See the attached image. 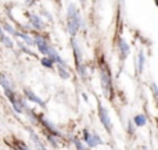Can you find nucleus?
I'll return each mask as SVG.
<instances>
[{
	"label": "nucleus",
	"instance_id": "2eb2a0df",
	"mask_svg": "<svg viewBox=\"0 0 158 150\" xmlns=\"http://www.w3.org/2000/svg\"><path fill=\"white\" fill-rule=\"evenodd\" d=\"M143 64H144V56H143V53H140L139 54V72L143 71Z\"/></svg>",
	"mask_w": 158,
	"mask_h": 150
},
{
	"label": "nucleus",
	"instance_id": "423d86ee",
	"mask_svg": "<svg viewBox=\"0 0 158 150\" xmlns=\"http://www.w3.org/2000/svg\"><path fill=\"white\" fill-rule=\"evenodd\" d=\"M101 85H103L104 92L107 93V96L110 95V88H111V82H110V75L106 70L101 71Z\"/></svg>",
	"mask_w": 158,
	"mask_h": 150
},
{
	"label": "nucleus",
	"instance_id": "7ed1b4c3",
	"mask_svg": "<svg viewBox=\"0 0 158 150\" xmlns=\"http://www.w3.org/2000/svg\"><path fill=\"white\" fill-rule=\"evenodd\" d=\"M83 134H85V140H86V143L90 148H94V146L101 143V139L98 138L97 134H90V132H87V131H85Z\"/></svg>",
	"mask_w": 158,
	"mask_h": 150
},
{
	"label": "nucleus",
	"instance_id": "f3484780",
	"mask_svg": "<svg viewBox=\"0 0 158 150\" xmlns=\"http://www.w3.org/2000/svg\"><path fill=\"white\" fill-rule=\"evenodd\" d=\"M74 143H75V145H77V148H78L79 150H86V149H85V146H83V145H82V143H81V142H79V140H78V139H74Z\"/></svg>",
	"mask_w": 158,
	"mask_h": 150
},
{
	"label": "nucleus",
	"instance_id": "4468645a",
	"mask_svg": "<svg viewBox=\"0 0 158 150\" xmlns=\"http://www.w3.org/2000/svg\"><path fill=\"white\" fill-rule=\"evenodd\" d=\"M3 28H4V29L6 31H7V32L8 33H11V35H15V31H14V28L13 27H11V25L10 24H7V22H4V25H3Z\"/></svg>",
	"mask_w": 158,
	"mask_h": 150
},
{
	"label": "nucleus",
	"instance_id": "0eeeda50",
	"mask_svg": "<svg viewBox=\"0 0 158 150\" xmlns=\"http://www.w3.org/2000/svg\"><path fill=\"white\" fill-rule=\"evenodd\" d=\"M25 95H27V97L31 101H33V103H36V104H40V106H43V104H44L43 101H42L40 99H39L38 96H36L33 92H31L29 89H25Z\"/></svg>",
	"mask_w": 158,
	"mask_h": 150
},
{
	"label": "nucleus",
	"instance_id": "9b49d317",
	"mask_svg": "<svg viewBox=\"0 0 158 150\" xmlns=\"http://www.w3.org/2000/svg\"><path fill=\"white\" fill-rule=\"evenodd\" d=\"M0 39H2V43L4 45V46H7L8 49H11V47H13V42H11L10 38H7V36L2 35V36H0Z\"/></svg>",
	"mask_w": 158,
	"mask_h": 150
},
{
	"label": "nucleus",
	"instance_id": "f03ea898",
	"mask_svg": "<svg viewBox=\"0 0 158 150\" xmlns=\"http://www.w3.org/2000/svg\"><path fill=\"white\" fill-rule=\"evenodd\" d=\"M98 114H100V120H101V122H103V125L106 126V129L107 131H111V128H112L111 120H110V117H108L107 110H104L103 106H98Z\"/></svg>",
	"mask_w": 158,
	"mask_h": 150
},
{
	"label": "nucleus",
	"instance_id": "6e6552de",
	"mask_svg": "<svg viewBox=\"0 0 158 150\" xmlns=\"http://www.w3.org/2000/svg\"><path fill=\"white\" fill-rule=\"evenodd\" d=\"M29 21H31V24H32L33 27L36 28V29H42V28H43V21L40 19V17H38V15H31Z\"/></svg>",
	"mask_w": 158,
	"mask_h": 150
},
{
	"label": "nucleus",
	"instance_id": "9d476101",
	"mask_svg": "<svg viewBox=\"0 0 158 150\" xmlns=\"http://www.w3.org/2000/svg\"><path fill=\"white\" fill-rule=\"evenodd\" d=\"M135 122H136V125L137 126H143V125H146V117L144 115H136L135 117Z\"/></svg>",
	"mask_w": 158,
	"mask_h": 150
},
{
	"label": "nucleus",
	"instance_id": "39448f33",
	"mask_svg": "<svg viewBox=\"0 0 158 150\" xmlns=\"http://www.w3.org/2000/svg\"><path fill=\"white\" fill-rule=\"evenodd\" d=\"M33 42H35V45L38 46V49H39V52L40 53H43V54H47V53H49L50 46L47 45V42L44 41L42 36H36V38L33 39Z\"/></svg>",
	"mask_w": 158,
	"mask_h": 150
},
{
	"label": "nucleus",
	"instance_id": "f8f14e48",
	"mask_svg": "<svg viewBox=\"0 0 158 150\" xmlns=\"http://www.w3.org/2000/svg\"><path fill=\"white\" fill-rule=\"evenodd\" d=\"M119 47H121V52H122V56H126L129 53V46L123 41L119 42Z\"/></svg>",
	"mask_w": 158,
	"mask_h": 150
},
{
	"label": "nucleus",
	"instance_id": "1a4fd4ad",
	"mask_svg": "<svg viewBox=\"0 0 158 150\" xmlns=\"http://www.w3.org/2000/svg\"><path fill=\"white\" fill-rule=\"evenodd\" d=\"M15 36H19L21 39H24V42L25 43H28V45H35V42H33V39L31 38L29 35H27V33H24V32H17L15 33Z\"/></svg>",
	"mask_w": 158,
	"mask_h": 150
},
{
	"label": "nucleus",
	"instance_id": "f257e3e1",
	"mask_svg": "<svg viewBox=\"0 0 158 150\" xmlns=\"http://www.w3.org/2000/svg\"><path fill=\"white\" fill-rule=\"evenodd\" d=\"M79 25H81V17H79L78 11L75 10L74 6H71L68 10V28H69V32H71L72 35L77 33Z\"/></svg>",
	"mask_w": 158,
	"mask_h": 150
},
{
	"label": "nucleus",
	"instance_id": "20e7f679",
	"mask_svg": "<svg viewBox=\"0 0 158 150\" xmlns=\"http://www.w3.org/2000/svg\"><path fill=\"white\" fill-rule=\"evenodd\" d=\"M0 85H2V86H3V89H4V92H6V96H7V99L13 97V96H14L13 88H11L10 81H8V79L6 78L4 75H0Z\"/></svg>",
	"mask_w": 158,
	"mask_h": 150
},
{
	"label": "nucleus",
	"instance_id": "6ab92c4d",
	"mask_svg": "<svg viewBox=\"0 0 158 150\" xmlns=\"http://www.w3.org/2000/svg\"><path fill=\"white\" fill-rule=\"evenodd\" d=\"M3 35V29H2V27H0V36Z\"/></svg>",
	"mask_w": 158,
	"mask_h": 150
},
{
	"label": "nucleus",
	"instance_id": "ddd939ff",
	"mask_svg": "<svg viewBox=\"0 0 158 150\" xmlns=\"http://www.w3.org/2000/svg\"><path fill=\"white\" fill-rule=\"evenodd\" d=\"M53 63H54V61H53V60H50L49 57H44V58H42V64H43L44 67H49V68H52V67H53Z\"/></svg>",
	"mask_w": 158,
	"mask_h": 150
},
{
	"label": "nucleus",
	"instance_id": "dca6fc26",
	"mask_svg": "<svg viewBox=\"0 0 158 150\" xmlns=\"http://www.w3.org/2000/svg\"><path fill=\"white\" fill-rule=\"evenodd\" d=\"M58 72H60V75L63 76V78H68V72H67V70L64 68V67H61V66H58Z\"/></svg>",
	"mask_w": 158,
	"mask_h": 150
},
{
	"label": "nucleus",
	"instance_id": "a211bd4d",
	"mask_svg": "<svg viewBox=\"0 0 158 150\" xmlns=\"http://www.w3.org/2000/svg\"><path fill=\"white\" fill-rule=\"evenodd\" d=\"M18 149H19V150H29V149L27 148V146L24 145V143H18Z\"/></svg>",
	"mask_w": 158,
	"mask_h": 150
}]
</instances>
